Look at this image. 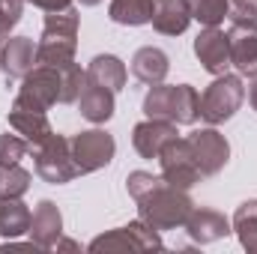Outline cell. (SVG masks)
Segmentation results:
<instances>
[{"instance_id": "6da1fadb", "label": "cell", "mask_w": 257, "mask_h": 254, "mask_svg": "<svg viewBox=\"0 0 257 254\" xmlns=\"http://www.w3.org/2000/svg\"><path fill=\"white\" fill-rule=\"evenodd\" d=\"M128 197L138 203V218L147 221L150 227L162 230H177L186 224L189 212L194 209V200L189 197L186 189L171 186L162 174L150 171H132L126 177Z\"/></svg>"}, {"instance_id": "7a4b0ae2", "label": "cell", "mask_w": 257, "mask_h": 254, "mask_svg": "<svg viewBox=\"0 0 257 254\" xmlns=\"http://www.w3.org/2000/svg\"><path fill=\"white\" fill-rule=\"evenodd\" d=\"M144 114L150 120H168L174 126H192L200 117V96L192 84H153L144 96Z\"/></svg>"}, {"instance_id": "3957f363", "label": "cell", "mask_w": 257, "mask_h": 254, "mask_svg": "<svg viewBox=\"0 0 257 254\" xmlns=\"http://www.w3.org/2000/svg\"><path fill=\"white\" fill-rule=\"evenodd\" d=\"M78 30H81V15L72 6L63 12H48L42 24V36L36 42V63L54 69L72 63L78 51Z\"/></svg>"}, {"instance_id": "277c9868", "label": "cell", "mask_w": 257, "mask_h": 254, "mask_svg": "<svg viewBox=\"0 0 257 254\" xmlns=\"http://www.w3.org/2000/svg\"><path fill=\"white\" fill-rule=\"evenodd\" d=\"M245 102V84L242 75H215V81L200 93V120H206L209 126H221L227 123L239 105Z\"/></svg>"}, {"instance_id": "5b68a950", "label": "cell", "mask_w": 257, "mask_h": 254, "mask_svg": "<svg viewBox=\"0 0 257 254\" xmlns=\"http://www.w3.org/2000/svg\"><path fill=\"white\" fill-rule=\"evenodd\" d=\"M33 159H36V174L39 180H45L48 186H66L72 183L75 177H81L75 159H72V144L63 135H51L42 147L33 150Z\"/></svg>"}, {"instance_id": "8992f818", "label": "cell", "mask_w": 257, "mask_h": 254, "mask_svg": "<svg viewBox=\"0 0 257 254\" xmlns=\"http://www.w3.org/2000/svg\"><path fill=\"white\" fill-rule=\"evenodd\" d=\"M60 102V72L54 66L36 63L33 72H27L21 78L18 96H15V108H30V111H48L51 105Z\"/></svg>"}, {"instance_id": "52a82bcc", "label": "cell", "mask_w": 257, "mask_h": 254, "mask_svg": "<svg viewBox=\"0 0 257 254\" xmlns=\"http://www.w3.org/2000/svg\"><path fill=\"white\" fill-rule=\"evenodd\" d=\"M165 248L156 227L147 221H128L126 227H114L90 242V251H159Z\"/></svg>"}, {"instance_id": "ba28073f", "label": "cell", "mask_w": 257, "mask_h": 254, "mask_svg": "<svg viewBox=\"0 0 257 254\" xmlns=\"http://www.w3.org/2000/svg\"><path fill=\"white\" fill-rule=\"evenodd\" d=\"M69 144H72V159H75L81 174H93V171L108 168L114 162V153H117V141L105 129L78 132L69 138Z\"/></svg>"}, {"instance_id": "9c48e42d", "label": "cell", "mask_w": 257, "mask_h": 254, "mask_svg": "<svg viewBox=\"0 0 257 254\" xmlns=\"http://www.w3.org/2000/svg\"><path fill=\"white\" fill-rule=\"evenodd\" d=\"M159 165H162V177L177 189L189 191L192 186H197L203 180L186 138H174L171 144H165L162 153H159Z\"/></svg>"}, {"instance_id": "30bf717a", "label": "cell", "mask_w": 257, "mask_h": 254, "mask_svg": "<svg viewBox=\"0 0 257 254\" xmlns=\"http://www.w3.org/2000/svg\"><path fill=\"white\" fill-rule=\"evenodd\" d=\"M189 147H192V156L200 168V177H215L227 162H230V144L227 138L218 132L215 126L197 129L189 138Z\"/></svg>"}, {"instance_id": "8fae6325", "label": "cell", "mask_w": 257, "mask_h": 254, "mask_svg": "<svg viewBox=\"0 0 257 254\" xmlns=\"http://www.w3.org/2000/svg\"><path fill=\"white\" fill-rule=\"evenodd\" d=\"M194 57L209 75H224L230 69V45L221 27H203L194 39Z\"/></svg>"}, {"instance_id": "7c38bea8", "label": "cell", "mask_w": 257, "mask_h": 254, "mask_svg": "<svg viewBox=\"0 0 257 254\" xmlns=\"http://www.w3.org/2000/svg\"><path fill=\"white\" fill-rule=\"evenodd\" d=\"M230 66L242 78H257V24H230Z\"/></svg>"}, {"instance_id": "4fadbf2b", "label": "cell", "mask_w": 257, "mask_h": 254, "mask_svg": "<svg viewBox=\"0 0 257 254\" xmlns=\"http://www.w3.org/2000/svg\"><path fill=\"white\" fill-rule=\"evenodd\" d=\"M183 227L192 236V242H197V245H209V242H218L227 233H233L230 221L218 209H209V206H194Z\"/></svg>"}, {"instance_id": "5bb4252c", "label": "cell", "mask_w": 257, "mask_h": 254, "mask_svg": "<svg viewBox=\"0 0 257 254\" xmlns=\"http://www.w3.org/2000/svg\"><path fill=\"white\" fill-rule=\"evenodd\" d=\"M27 233H30L33 245H39L45 251H54L57 239L63 236V215H60L54 200H39L36 203V209L30 215V230Z\"/></svg>"}, {"instance_id": "9a60e30c", "label": "cell", "mask_w": 257, "mask_h": 254, "mask_svg": "<svg viewBox=\"0 0 257 254\" xmlns=\"http://www.w3.org/2000/svg\"><path fill=\"white\" fill-rule=\"evenodd\" d=\"M174 138H180V132L168 120H150L147 117L144 123H138V126L132 129V144H135V150H138L141 159H159L162 147L171 144Z\"/></svg>"}, {"instance_id": "2e32d148", "label": "cell", "mask_w": 257, "mask_h": 254, "mask_svg": "<svg viewBox=\"0 0 257 254\" xmlns=\"http://www.w3.org/2000/svg\"><path fill=\"white\" fill-rule=\"evenodd\" d=\"M36 66V42L30 36H9L0 45V72L6 78H24Z\"/></svg>"}, {"instance_id": "e0dca14e", "label": "cell", "mask_w": 257, "mask_h": 254, "mask_svg": "<svg viewBox=\"0 0 257 254\" xmlns=\"http://www.w3.org/2000/svg\"><path fill=\"white\" fill-rule=\"evenodd\" d=\"M153 30L162 36H180L192 24V12L186 0H156L153 6Z\"/></svg>"}, {"instance_id": "ac0fdd59", "label": "cell", "mask_w": 257, "mask_h": 254, "mask_svg": "<svg viewBox=\"0 0 257 254\" xmlns=\"http://www.w3.org/2000/svg\"><path fill=\"white\" fill-rule=\"evenodd\" d=\"M9 126H12V132H18V135L30 144V150L42 147V144L54 135V129L48 123L45 111H30V108H15V105H12V111H9Z\"/></svg>"}, {"instance_id": "d6986e66", "label": "cell", "mask_w": 257, "mask_h": 254, "mask_svg": "<svg viewBox=\"0 0 257 254\" xmlns=\"http://www.w3.org/2000/svg\"><path fill=\"white\" fill-rule=\"evenodd\" d=\"M75 105H78L81 117L90 120V123H96V126L108 123V120L114 117V111H117V105H114V90L99 87V84H90V81H87V87L81 90V96H78Z\"/></svg>"}, {"instance_id": "ffe728a7", "label": "cell", "mask_w": 257, "mask_h": 254, "mask_svg": "<svg viewBox=\"0 0 257 254\" xmlns=\"http://www.w3.org/2000/svg\"><path fill=\"white\" fill-rule=\"evenodd\" d=\"M168 72H171V57H168L162 48L144 45V48L135 51V57H132V75H135L141 84H147V87L162 84V81L168 78Z\"/></svg>"}, {"instance_id": "44dd1931", "label": "cell", "mask_w": 257, "mask_h": 254, "mask_svg": "<svg viewBox=\"0 0 257 254\" xmlns=\"http://www.w3.org/2000/svg\"><path fill=\"white\" fill-rule=\"evenodd\" d=\"M87 81L90 84H99V87H108L114 93H120L128 81L126 63L117 57V54H96L90 63H87Z\"/></svg>"}, {"instance_id": "7402d4cb", "label": "cell", "mask_w": 257, "mask_h": 254, "mask_svg": "<svg viewBox=\"0 0 257 254\" xmlns=\"http://www.w3.org/2000/svg\"><path fill=\"white\" fill-rule=\"evenodd\" d=\"M30 209L21 203V197H0V236L18 239L30 230Z\"/></svg>"}, {"instance_id": "603a6c76", "label": "cell", "mask_w": 257, "mask_h": 254, "mask_svg": "<svg viewBox=\"0 0 257 254\" xmlns=\"http://www.w3.org/2000/svg\"><path fill=\"white\" fill-rule=\"evenodd\" d=\"M153 6L156 0H111L108 18L123 27H141L153 21Z\"/></svg>"}, {"instance_id": "cb8c5ba5", "label": "cell", "mask_w": 257, "mask_h": 254, "mask_svg": "<svg viewBox=\"0 0 257 254\" xmlns=\"http://www.w3.org/2000/svg\"><path fill=\"white\" fill-rule=\"evenodd\" d=\"M239 245L248 254H257V197L251 200H242L233 212V221H230Z\"/></svg>"}, {"instance_id": "d4e9b609", "label": "cell", "mask_w": 257, "mask_h": 254, "mask_svg": "<svg viewBox=\"0 0 257 254\" xmlns=\"http://www.w3.org/2000/svg\"><path fill=\"white\" fill-rule=\"evenodd\" d=\"M57 72H60V102L63 105H75L81 90L87 87V69H81L72 60L66 66H57Z\"/></svg>"}, {"instance_id": "484cf974", "label": "cell", "mask_w": 257, "mask_h": 254, "mask_svg": "<svg viewBox=\"0 0 257 254\" xmlns=\"http://www.w3.org/2000/svg\"><path fill=\"white\" fill-rule=\"evenodd\" d=\"M192 21L203 24V27H218L227 18V0H186Z\"/></svg>"}, {"instance_id": "4316f807", "label": "cell", "mask_w": 257, "mask_h": 254, "mask_svg": "<svg viewBox=\"0 0 257 254\" xmlns=\"http://www.w3.org/2000/svg\"><path fill=\"white\" fill-rule=\"evenodd\" d=\"M30 171L21 165L0 168V197H24L30 189Z\"/></svg>"}, {"instance_id": "83f0119b", "label": "cell", "mask_w": 257, "mask_h": 254, "mask_svg": "<svg viewBox=\"0 0 257 254\" xmlns=\"http://www.w3.org/2000/svg\"><path fill=\"white\" fill-rule=\"evenodd\" d=\"M30 144L15 132V135H0V168H9V165H18L24 156H27Z\"/></svg>"}, {"instance_id": "f1b7e54d", "label": "cell", "mask_w": 257, "mask_h": 254, "mask_svg": "<svg viewBox=\"0 0 257 254\" xmlns=\"http://www.w3.org/2000/svg\"><path fill=\"white\" fill-rule=\"evenodd\" d=\"M24 3H27V0H0V45L9 39L12 27L21 21Z\"/></svg>"}, {"instance_id": "f546056e", "label": "cell", "mask_w": 257, "mask_h": 254, "mask_svg": "<svg viewBox=\"0 0 257 254\" xmlns=\"http://www.w3.org/2000/svg\"><path fill=\"white\" fill-rule=\"evenodd\" d=\"M230 24H257V0H227Z\"/></svg>"}, {"instance_id": "4dcf8cb0", "label": "cell", "mask_w": 257, "mask_h": 254, "mask_svg": "<svg viewBox=\"0 0 257 254\" xmlns=\"http://www.w3.org/2000/svg\"><path fill=\"white\" fill-rule=\"evenodd\" d=\"M27 3H33L36 9H45V12H63L72 6V0H27Z\"/></svg>"}, {"instance_id": "1f68e13d", "label": "cell", "mask_w": 257, "mask_h": 254, "mask_svg": "<svg viewBox=\"0 0 257 254\" xmlns=\"http://www.w3.org/2000/svg\"><path fill=\"white\" fill-rule=\"evenodd\" d=\"M248 102H251V108L257 111V78H254V84L248 87Z\"/></svg>"}, {"instance_id": "d6a6232c", "label": "cell", "mask_w": 257, "mask_h": 254, "mask_svg": "<svg viewBox=\"0 0 257 254\" xmlns=\"http://www.w3.org/2000/svg\"><path fill=\"white\" fill-rule=\"evenodd\" d=\"M78 3H81V6H99L102 0H78Z\"/></svg>"}]
</instances>
